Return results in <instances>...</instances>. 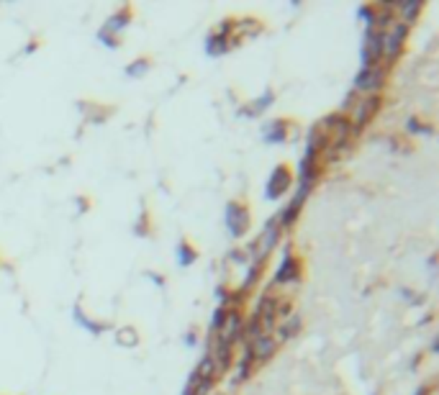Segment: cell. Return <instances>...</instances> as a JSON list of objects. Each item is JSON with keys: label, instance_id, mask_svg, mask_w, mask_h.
Wrapping results in <instances>:
<instances>
[{"label": "cell", "instance_id": "1", "mask_svg": "<svg viewBox=\"0 0 439 395\" xmlns=\"http://www.w3.org/2000/svg\"><path fill=\"white\" fill-rule=\"evenodd\" d=\"M234 46H239L237 18H223L216 29L209 34V39H206V54H209V57H223V54H229Z\"/></svg>", "mask_w": 439, "mask_h": 395}, {"label": "cell", "instance_id": "2", "mask_svg": "<svg viewBox=\"0 0 439 395\" xmlns=\"http://www.w3.org/2000/svg\"><path fill=\"white\" fill-rule=\"evenodd\" d=\"M131 15H134L131 6H121L116 13L108 15V21L103 23V29L98 31V41H103V46H108V49H119V46H121V34L129 29Z\"/></svg>", "mask_w": 439, "mask_h": 395}, {"label": "cell", "instance_id": "3", "mask_svg": "<svg viewBox=\"0 0 439 395\" xmlns=\"http://www.w3.org/2000/svg\"><path fill=\"white\" fill-rule=\"evenodd\" d=\"M383 108V98L380 95H365L360 98L358 103L350 108V128H352V136H358L360 131H365L367 126L372 123V119L380 113Z\"/></svg>", "mask_w": 439, "mask_h": 395}, {"label": "cell", "instance_id": "4", "mask_svg": "<svg viewBox=\"0 0 439 395\" xmlns=\"http://www.w3.org/2000/svg\"><path fill=\"white\" fill-rule=\"evenodd\" d=\"M406 36H409V26L403 21H393L391 29L383 31V60H386V67H391L401 57Z\"/></svg>", "mask_w": 439, "mask_h": 395}, {"label": "cell", "instance_id": "5", "mask_svg": "<svg viewBox=\"0 0 439 395\" xmlns=\"http://www.w3.org/2000/svg\"><path fill=\"white\" fill-rule=\"evenodd\" d=\"M242 331H244V316H242L239 308H229V311H226V319H223V323L218 326L216 334H214V339H216V344H221V347H231V349H234V344L242 339Z\"/></svg>", "mask_w": 439, "mask_h": 395}, {"label": "cell", "instance_id": "6", "mask_svg": "<svg viewBox=\"0 0 439 395\" xmlns=\"http://www.w3.org/2000/svg\"><path fill=\"white\" fill-rule=\"evenodd\" d=\"M226 229L234 239H242L249 234L252 229V216H249V208H247L244 203L239 201H231L226 206Z\"/></svg>", "mask_w": 439, "mask_h": 395}, {"label": "cell", "instance_id": "7", "mask_svg": "<svg viewBox=\"0 0 439 395\" xmlns=\"http://www.w3.org/2000/svg\"><path fill=\"white\" fill-rule=\"evenodd\" d=\"M388 80V72L386 67H367V69H360L358 75H355V95L360 93H365V95H378V90H383Z\"/></svg>", "mask_w": 439, "mask_h": 395}, {"label": "cell", "instance_id": "8", "mask_svg": "<svg viewBox=\"0 0 439 395\" xmlns=\"http://www.w3.org/2000/svg\"><path fill=\"white\" fill-rule=\"evenodd\" d=\"M360 60H362V69L378 67L380 60H383V31L365 29L362 49H360Z\"/></svg>", "mask_w": 439, "mask_h": 395}, {"label": "cell", "instance_id": "9", "mask_svg": "<svg viewBox=\"0 0 439 395\" xmlns=\"http://www.w3.org/2000/svg\"><path fill=\"white\" fill-rule=\"evenodd\" d=\"M291 187H293V170L288 164H277L275 170L270 172L268 187H265V198H268V201H277V198H283Z\"/></svg>", "mask_w": 439, "mask_h": 395}, {"label": "cell", "instance_id": "10", "mask_svg": "<svg viewBox=\"0 0 439 395\" xmlns=\"http://www.w3.org/2000/svg\"><path fill=\"white\" fill-rule=\"evenodd\" d=\"M296 280H301V260L293 254V246L285 244L283 262H280V267H277V272H275V283L288 285V283H296Z\"/></svg>", "mask_w": 439, "mask_h": 395}, {"label": "cell", "instance_id": "11", "mask_svg": "<svg viewBox=\"0 0 439 395\" xmlns=\"http://www.w3.org/2000/svg\"><path fill=\"white\" fill-rule=\"evenodd\" d=\"M277 300L275 295H262L260 303H257V308H254L252 314L257 316V321H260V328H262V334H270L273 328H275L277 323Z\"/></svg>", "mask_w": 439, "mask_h": 395}, {"label": "cell", "instance_id": "12", "mask_svg": "<svg viewBox=\"0 0 439 395\" xmlns=\"http://www.w3.org/2000/svg\"><path fill=\"white\" fill-rule=\"evenodd\" d=\"M247 347H249V352H252L254 362H268V359L277 352V339L273 334H262V336H257V339H252Z\"/></svg>", "mask_w": 439, "mask_h": 395}, {"label": "cell", "instance_id": "13", "mask_svg": "<svg viewBox=\"0 0 439 395\" xmlns=\"http://www.w3.org/2000/svg\"><path fill=\"white\" fill-rule=\"evenodd\" d=\"M288 119H275V121H268L265 126H262V139L268 144H283L288 139Z\"/></svg>", "mask_w": 439, "mask_h": 395}, {"label": "cell", "instance_id": "14", "mask_svg": "<svg viewBox=\"0 0 439 395\" xmlns=\"http://www.w3.org/2000/svg\"><path fill=\"white\" fill-rule=\"evenodd\" d=\"M275 103V93L273 90H265L257 100H252V103H247V108H242L239 111V116H247V119H257V116H262V113L268 111L270 105Z\"/></svg>", "mask_w": 439, "mask_h": 395}, {"label": "cell", "instance_id": "15", "mask_svg": "<svg viewBox=\"0 0 439 395\" xmlns=\"http://www.w3.org/2000/svg\"><path fill=\"white\" fill-rule=\"evenodd\" d=\"M421 8H424V3H421V0H406V3H395V11L401 13V21L406 23V26L417 21V15L421 13Z\"/></svg>", "mask_w": 439, "mask_h": 395}, {"label": "cell", "instance_id": "16", "mask_svg": "<svg viewBox=\"0 0 439 395\" xmlns=\"http://www.w3.org/2000/svg\"><path fill=\"white\" fill-rule=\"evenodd\" d=\"M257 365L252 357V352H249V347H244V352H242V357H239L237 362V375H234V382H244L249 375H252V367Z\"/></svg>", "mask_w": 439, "mask_h": 395}, {"label": "cell", "instance_id": "17", "mask_svg": "<svg viewBox=\"0 0 439 395\" xmlns=\"http://www.w3.org/2000/svg\"><path fill=\"white\" fill-rule=\"evenodd\" d=\"M72 319L77 321V323H80L82 328H88L90 334H103L105 328H108V323H100V321L88 319V316H85V311H82L80 306H74V308H72Z\"/></svg>", "mask_w": 439, "mask_h": 395}, {"label": "cell", "instance_id": "18", "mask_svg": "<svg viewBox=\"0 0 439 395\" xmlns=\"http://www.w3.org/2000/svg\"><path fill=\"white\" fill-rule=\"evenodd\" d=\"M175 257H178L180 267H190V265L198 260V249H195L190 241H185V239H183V241L178 244V249H175Z\"/></svg>", "mask_w": 439, "mask_h": 395}, {"label": "cell", "instance_id": "19", "mask_svg": "<svg viewBox=\"0 0 439 395\" xmlns=\"http://www.w3.org/2000/svg\"><path fill=\"white\" fill-rule=\"evenodd\" d=\"M116 344L124 347V349H134L136 344H139V334H136V328L131 326H124L116 331Z\"/></svg>", "mask_w": 439, "mask_h": 395}, {"label": "cell", "instance_id": "20", "mask_svg": "<svg viewBox=\"0 0 439 395\" xmlns=\"http://www.w3.org/2000/svg\"><path fill=\"white\" fill-rule=\"evenodd\" d=\"M298 331H301V316H298V314L285 316L283 326H280V342H285V339H291V336H296Z\"/></svg>", "mask_w": 439, "mask_h": 395}, {"label": "cell", "instance_id": "21", "mask_svg": "<svg viewBox=\"0 0 439 395\" xmlns=\"http://www.w3.org/2000/svg\"><path fill=\"white\" fill-rule=\"evenodd\" d=\"M149 69H152V60H149V57H139V60H134L126 67V75L129 77H144Z\"/></svg>", "mask_w": 439, "mask_h": 395}, {"label": "cell", "instance_id": "22", "mask_svg": "<svg viewBox=\"0 0 439 395\" xmlns=\"http://www.w3.org/2000/svg\"><path fill=\"white\" fill-rule=\"evenodd\" d=\"M226 311H229V308H226V306H218L216 311H214V316H211V323H209L211 336L216 334V331H218V326H221V323H223V319H226Z\"/></svg>", "mask_w": 439, "mask_h": 395}, {"label": "cell", "instance_id": "23", "mask_svg": "<svg viewBox=\"0 0 439 395\" xmlns=\"http://www.w3.org/2000/svg\"><path fill=\"white\" fill-rule=\"evenodd\" d=\"M409 131L411 134H432V128H426L424 123H419V119H409Z\"/></svg>", "mask_w": 439, "mask_h": 395}, {"label": "cell", "instance_id": "24", "mask_svg": "<svg viewBox=\"0 0 439 395\" xmlns=\"http://www.w3.org/2000/svg\"><path fill=\"white\" fill-rule=\"evenodd\" d=\"M134 229H136V234H139V236H144V234H147V213H142V218H139V221L134 224Z\"/></svg>", "mask_w": 439, "mask_h": 395}, {"label": "cell", "instance_id": "25", "mask_svg": "<svg viewBox=\"0 0 439 395\" xmlns=\"http://www.w3.org/2000/svg\"><path fill=\"white\" fill-rule=\"evenodd\" d=\"M185 344H188V347H195V344H198V334H195V331H188V334H185Z\"/></svg>", "mask_w": 439, "mask_h": 395}, {"label": "cell", "instance_id": "26", "mask_svg": "<svg viewBox=\"0 0 439 395\" xmlns=\"http://www.w3.org/2000/svg\"><path fill=\"white\" fill-rule=\"evenodd\" d=\"M414 395H429V388H419V390H417V393H414Z\"/></svg>", "mask_w": 439, "mask_h": 395}]
</instances>
